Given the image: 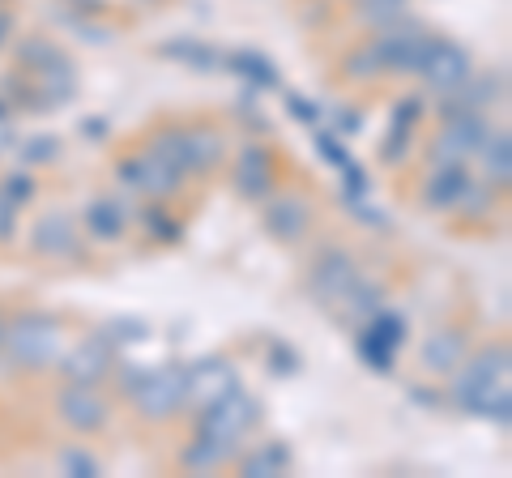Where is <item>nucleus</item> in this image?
Masks as SVG:
<instances>
[{"mask_svg": "<svg viewBox=\"0 0 512 478\" xmlns=\"http://www.w3.org/2000/svg\"><path fill=\"white\" fill-rule=\"evenodd\" d=\"M13 363L22 368H52L64 355V325L60 316H47V312H22L18 321H5V342Z\"/></svg>", "mask_w": 512, "mask_h": 478, "instance_id": "nucleus-1", "label": "nucleus"}, {"mask_svg": "<svg viewBox=\"0 0 512 478\" xmlns=\"http://www.w3.org/2000/svg\"><path fill=\"white\" fill-rule=\"evenodd\" d=\"M504 372H508V346H487L478 350L474 359H461V368L453 372V397L466 410H487V402L495 397V385H504ZM508 389V385H504ZM500 389V393H504Z\"/></svg>", "mask_w": 512, "mask_h": 478, "instance_id": "nucleus-2", "label": "nucleus"}, {"mask_svg": "<svg viewBox=\"0 0 512 478\" xmlns=\"http://www.w3.org/2000/svg\"><path fill=\"white\" fill-rule=\"evenodd\" d=\"M116 175L124 180L128 193H141L150 201H167L180 193V184H184V171H175L167 158L154 154L150 146H137L133 154H124L116 163Z\"/></svg>", "mask_w": 512, "mask_h": 478, "instance_id": "nucleus-3", "label": "nucleus"}, {"mask_svg": "<svg viewBox=\"0 0 512 478\" xmlns=\"http://www.w3.org/2000/svg\"><path fill=\"white\" fill-rule=\"evenodd\" d=\"M256 419H261V410H256L252 397H244L239 389H231L227 397H218V402L201 406L197 432H201V436H210V440H218L222 449H227V453L235 457L239 440H244V432H248V427H252Z\"/></svg>", "mask_w": 512, "mask_h": 478, "instance_id": "nucleus-4", "label": "nucleus"}, {"mask_svg": "<svg viewBox=\"0 0 512 478\" xmlns=\"http://www.w3.org/2000/svg\"><path fill=\"white\" fill-rule=\"evenodd\" d=\"M141 419L150 423H167L175 419L184 406H188V380H184V368H158V372H146L137 380V389L128 393Z\"/></svg>", "mask_w": 512, "mask_h": 478, "instance_id": "nucleus-5", "label": "nucleus"}, {"mask_svg": "<svg viewBox=\"0 0 512 478\" xmlns=\"http://www.w3.org/2000/svg\"><path fill=\"white\" fill-rule=\"evenodd\" d=\"M491 124L478 116V111H457V116H448L444 120V129L431 137V146H427V158L431 163H466L470 154H478V146H483V137H487Z\"/></svg>", "mask_w": 512, "mask_h": 478, "instance_id": "nucleus-6", "label": "nucleus"}, {"mask_svg": "<svg viewBox=\"0 0 512 478\" xmlns=\"http://www.w3.org/2000/svg\"><path fill=\"white\" fill-rule=\"evenodd\" d=\"M419 73H423V82L431 90L453 94L470 77V56L461 52L457 43H448V39H427L423 60H419Z\"/></svg>", "mask_w": 512, "mask_h": 478, "instance_id": "nucleus-7", "label": "nucleus"}, {"mask_svg": "<svg viewBox=\"0 0 512 478\" xmlns=\"http://www.w3.org/2000/svg\"><path fill=\"white\" fill-rule=\"evenodd\" d=\"M56 410H60V419L69 423L77 436H94V432H103L107 419H111V406L103 402L99 393H94V385H73V380L60 389Z\"/></svg>", "mask_w": 512, "mask_h": 478, "instance_id": "nucleus-8", "label": "nucleus"}, {"mask_svg": "<svg viewBox=\"0 0 512 478\" xmlns=\"http://www.w3.org/2000/svg\"><path fill=\"white\" fill-rule=\"evenodd\" d=\"M402 333H406V325H402V316H393V312H372L367 316V325H363V333H359V355L372 363L376 372H384L393 363V355H397V346H402Z\"/></svg>", "mask_w": 512, "mask_h": 478, "instance_id": "nucleus-9", "label": "nucleus"}, {"mask_svg": "<svg viewBox=\"0 0 512 478\" xmlns=\"http://www.w3.org/2000/svg\"><path fill=\"white\" fill-rule=\"evenodd\" d=\"M355 278H359L355 257H350L346 248H329V252H320V261L312 269L308 286H312V295L320 299V304H338V299L350 291V282H355Z\"/></svg>", "mask_w": 512, "mask_h": 478, "instance_id": "nucleus-10", "label": "nucleus"}, {"mask_svg": "<svg viewBox=\"0 0 512 478\" xmlns=\"http://www.w3.org/2000/svg\"><path fill=\"white\" fill-rule=\"evenodd\" d=\"M184 380H188V406H210L218 402V397H227L231 389H239L235 380V368L227 359H201L192 363V368H184Z\"/></svg>", "mask_w": 512, "mask_h": 478, "instance_id": "nucleus-11", "label": "nucleus"}, {"mask_svg": "<svg viewBox=\"0 0 512 478\" xmlns=\"http://www.w3.org/2000/svg\"><path fill=\"white\" fill-rule=\"evenodd\" d=\"M60 372L69 376L73 385H99V380L111 372V342L86 338V342H77V346H64Z\"/></svg>", "mask_w": 512, "mask_h": 478, "instance_id": "nucleus-12", "label": "nucleus"}, {"mask_svg": "<svg viewBox=\"0 0 512 478\" xmlns=\"http://www.w3.org/2000/svg\"><path fill=\"white\" fill-rule=\"evenodd\" d=\"M274 175H278L274 154H269L265 146H248L244 154H239V163L231 167V180L248 201H265L269 193H274Z\"/></svg>", "mask_w": 512, "mask_h": 478, "instance_id": "nucleus-13", "label": "nucleus"}, {"mask_svg": "<svg viewBox=\"0 0 512 478\" xmlns=\"http://www.w3.org/2000/svg\"><path fill=\"white\" fill-rule=\"evenodd\" d=\"M227 163V137L210 124H197V129H184V175H210Z\"/></svg>", "mask_w": 512, "mask_h": 478, "instance_id": "nucleus-14", "label": "nucleus"}, {"mask_svg": "<svg viewBox=\"0 0 512 478\" xmlns=\"http://www.w3.org/2000/svg\"><path fill=\"white\" fill-rule=\"evenodd\" d=\"M466 188H470L466 163H440V167H431L427 184H423V205L427 210H457Z\"/></svg>", "mask_w": 512, "mask_h": 478, "instance_id": "nucleus-15", "label": "nucleus"}, {"mask_svg": "<svg viewBox=\"0 0 512 478\" xmlns=\"http://www.w3.org/2000/svg\"><path fill=\"white\" fill-rule=\"evenodd\" d=\"M265 227L274 239H286V244H291V239H303L312 227V205L295 193H282L265 205Z\"/></svg>", "mask_w": 512, "mask_h": 478, "instance_id": "nucleus-16", "label": "nucleus"}, {"mask_svg": "<svg viewBox=\"0 0 512 478\" xmlns=\"http://www.w3.org/2000/svg\"><path fill=\"white\" fill-rule=\"evenodd\" d=\"M77 244H82V235H77L73 218L64 210H52L35 222V252L39 257H73Z\"/></svg>", "mask_w": 512, "mask_h": 478, "instance_id": "nucleus-17", "label": "nucleus"}, {"mask_svg": "<svg viewBox=\"0 0 512 478\" xmlns=\"http://www.w3.org/2000/svg\"><path fill=\"white\" fill-rule=\"evenodd\" d=\"M466 359V333L461 329H440L431 333L427 346H423V368L436 372V376H453Z\"/></svg>", "mask_w": 512, "mask_h": 478, "instance_id": "nucleus-18", "label": "nucleus"}, {"mask_svg": "<svg viewBox=\"0 0 512 478\" xmlns=\"http://www.w3.org/2000/svg\"><path fill=\"white\" fill-rule=\"evenodd\" d=\"M478 154H483V175H487V184H500V188H504L508 175H512V141H508V129H487Z\"/></svg>", "mask_w": 512, "mask_h": 478, "instance_id": "nucleus-19", "label": "nucleus"}, {"mask_svg": "<svg viewBox=\"0 0 512 478\" xmlns=\"http://www.w3.org/2000/svg\"><path fill=\"white\" fill-rule=\"evenodd\" d=\"M86 231L94 239H103V244H111V239L124 235V210H120V197H94L86 205Z\"/></svg>", "mask_w": 512, "mask_h": 478, "instance_id": "nucleus-20", "label": "nucleus"}, {"mask_svg": "<svg viewBox=\"0 0 512 478\" xmlns=\"http://www.w3.org/2000/svg\"><path fill=\"white\" fill-rule=\"evenodd\" d=\"M222 461H231V453L222 449L218 440H210V436H197V440H188V449L180 453V466L188 470V474H210V470H218Z\"/></svg>", "mask_w": 512, "mask_h": 478, "instance_id": "nucleus-21", "label": "nucleus"}, {"mask_svg": "<svg viewBox=\"0 0 512 478\" xmlns=\"http://www.w3.org/2000/svg\"><path fill=\"white\" fill-rule=\"evenodd\" d=\"M286 466H291V453H286V444H261L248 461H244V474H261V478H269V474H282Z\"/></svg>", "mask_w": 512, "mask_h": 478, "instance_id": "nucleus-22", "label": "nucleus"}, {"mask_svg": "<svg viewBox=\"0 0 512 478\" xmlns=\"http://www.w3.org/2000/svg\"><path fill=\"white\" fill-rule=\"evenodd\" d=\"M346 77H350V82H376V77H384V65H380L376 43H363L359 52H350V60H346Z\"/></svg>", "mask_w": 512, "mask_h": 478, "instance_id": "nucleus-23", "label": "nucleus"}, {"mask_svg": "<svg viewBox=\"0 0 512 478\" xmlns=\"http://www.w3.org/2000/svg\"><path fill=\"white\" fill-rule=\"evenodd\" d=\"M18 154H22V167L30 171V167H39V163H52V158L60 154V141L56 137H26L22 146H18Z\"/></svg>", "mask_w": 512, "mask_h": 478, "instance_id": "nucleus-24", "label": "nucleus"}, {"mask_svg": "<svg viewBox=\"0 0 512 478\" xmlns=\"http://www.w3.org/2000/svg\"><path fill=\"white\" fill-rule=\"evenodd\" d=\"M0 197H5L13 210H18V205H26L30 197H35V180H30V171L18 167L13 175H5V184H0Z\"/></svg>", "mask_w": 512, "mask_h": 478, "instance_id": "nucleus-25", "label": "nucleus"}, {"mask_svg": "<svg viewBox=\"0 0 512 478\" xmlns=\"http://www.w3.org/2000/svg\"><path fill=\"white\" fill-rule=\"evenodd\" d=\"M141 218H146V231H150V235L167 239V244H175V239H180V222H175V218L163 210V205H154V210H146Z\"/></svg>", "mask_w": 512, "mask_h": 478, "instance_id": "nucleus-26", "label": "nucleus"}, {"mask_svg": "<svg viewBox=\"0 0 512 478\" xmlns=\"http://www.w3.org/2000/svg\"><path fill=\"white\" fill-rule=\"evenodd\" d=\"M235 60H239V65H231V69H239L244 77H252L256 86H274V82H278V73L269 69V60H261V56H235Z\"/></svg>", "mask_w": 512, "mask_h": 478, "instance_id": "nucleus-27", "label": "nucleus"}, {"mask_svg": "<svg viewBox=\"0 0 512 478\" xmlns=\"http://www.w3.org/2000/svg\"><path fill=\"white\" fill-rule=\"evenodd\" d=\"M423 116V99L419 94H406V103H397L393 111V124H406V129H414V120Z\"/></svg>", "mask_w": 512, "mask_h": 478, "instance_id": "nucleus-28", "label": "nucleus"}, {"mask_svg": "<svg viewBox=\"0 0 512 478\" xmlns=\"http://www.w3.org/2000/svg\"><path fill=\"white\" fill-rule=\"evenodd\" d=\"M64 470H69V474H99V461L86 457L82 449H69V453H64Z\"/></svg>", "mask_w": 512, "mask_h": 478, "instance_id": "nucleus-29", "label": "nucleus"}, {"mask_svg": "<svg viewBox=\"0 0 512 478\" xmlns=\"http://www.w3.org/2000/svg\"><path fill=\"white\" fill-rule=\"evenodd\" d=\"M13 214H18V210H13V205L0 197V244H5V239L13 235Z\"/></svg>", "mask_w": 512, "mask_h": 478, "instance_id": "nucleus-30", "label": "nucleus"}, {"mask_svg": "<svg viewBox=\"0 0 512 478\" xmlns=\"http://www.w3.org/2000/svg\"><path fill=\"white\" fill-rule=\"evenodd\" d=\"M13 146H18V133H13L9 116H5V111H0V154H5V150H13Z\"/></svg>", "mask_w": 512, "mask_h": 478, "instance_id": "nucleus-31", "label": "nucleus"}, {"mask_svg": "<svg viewBox=\"0 0 512 478\" xmlns=\"http://www.w3.org/2000/svg\"><path fill=\"white\" fill-rule=\"evenodd\" d=\"M286 107H295V116H303V120H312V116H316V107L299 103V94H291V99H286Z\"/></svg>", "mask_w": 512, "mask_h": 478, "instance_id": "nucleus-32", "label": "nucleus"}, {"mask_svg": "<svg viewBox=\"0 0 512 478\" xmlns=\"http://www.w3.org/2000/svg\"><path fill=\"white\" fill-rule=\"evenodd\" d=\"M5 30H9V18H0V39H5Z\"/></svg>", "mask_w": 512, "mask_h": 478, "instance_id": "nucleus-33", "label": "nucleus"}, {"mask_svg": "<svg viewBox=\"0 0 512 478\" xmlns=\"http://www.w3.org/2000/svg\"><path fill=\"white\" fill-rule=\"evenodd\" d=\"M0 342H5V316H0Z\"/></svg>", "mask_w": 512, "mask_h": 478, "instance_id": "nucleus-34", "label": "nucleus"}]
</instances>
